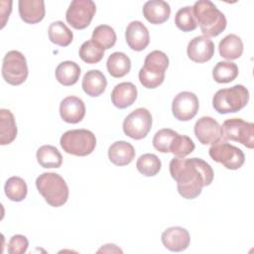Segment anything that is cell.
Returning <instances> with one entry per match:
<instances>
[{
  "label": "cell",
  "mask_w": 254,
  "mask_h": 254,
  "mask_svg": "<svg viewBox=\"0 0 254 254\" xmlns=\"http://www.w3.org/2000/svg\"><path fill=\"white\" fill-rule=\"evenodd\" d=\"M170 174L177 182L178 192L187 199L197 197L203 187L213 180V170L208 163L199 158H174L171 160Z\"/></svg>",
  "instance_id": "6da1fadb"
},
{
  "label": "cell",
  "mask_w": 254,
  "mask_h": 254,
  "mask_svg": "<svg viewBox=\"0 0 254 254\" xmlns=\"http://www.w3.org/2000/svg\"><path fill=\"white\" fill-rule=\"evenodd\" d=\"M193 15L204 37H216L226 28L224 14L209 0H198L193 6Z\"/></svg>",
  "instance_id": "7a4b0ae2"
},
{
  "label": "cell",
  "mask_w": 254,
  "mask_h": 254,
  "mask_svg": "<svg viewBox=\"0 0 254 254\" xmlns=\"http://www.w3.org/2000/svg\"><path fill=\"white\" fill-rule=\"evenodd\" d=\"M36 187L51 206L60 207L68 198V187L59 174L43 173L37 178Z\"/></svg>",
  "instance_id": "3957f363"
},
{
  "label": "cell",
  "mask_w": 254,
  "mask_h": 254,
  "mask_svg": "<svg viewBox=\"0 0 254 254\" xmlns=\"http://www.w3.org/2000/svg\"><path fill=\"white\" fill-rule=\"evenodd\" d=\"M169 66V58L162 51H153L147 55L144 65L139 70V80L146 88H156L164 82L165 71Z\"/></svg>",
  "instance_id": "277c9868"
},
{
  "label": "cell",
  "mask_w": 254,
  "mask_h": 254,
  "mask_svg": "<svg viewBox=\"0 0 254 254\" xmlns=\"http://www.w3.org/2000/svg\"><path fill=\"white\" fill-rule=\"evenodd\" d=\"M249 101V91L242 84L222 88L212 97V106L220 114L234 113L244 108Z\"/></svg>",
  "instance_id": "5b68a950"
},
{
  "label": "cell",
  "mask_w": 254,
  "mask_h": 254,
  "mask_svg": "<svg viewBox=\"0 0 254 254\" xmlns=\"http://www.w3.org/2000/svg\"><path fill=\"white\" fill-rule=\"evenodd\" d=\"M60 144L65 153L84 157L91 154L95 149L96 138L87 129H73L62 135Z\"/></svg>",
  "instance_id": "8992f818"
},
{
  "label": "cell",
  "mask_w": 254,
  "mask_h": 254,
  "mask_svg": "<svg viewBox=\"0 0 254 254\" xmlns=\"http://www.w3.org/2000/svg\"><path fill=\"white\" fill-rule=\"evenodd\" d=\"M254 124L246 122L241 118H230L221 126V141H235L245 147H254Z\"/></svg>",
  "instance_id": "52a82bcc"
},
{
  "label": "cell",
  "mask_w": 254,
  "mask_h": 254,
  "mask_svg": "<svg viewBox=\"0 0 254 254\" xmlns=\"http://www.w3.org/2000/svg\"><path fill=\"white\" fill-rule=\"evenodd\" d=\"M28 65L25 56L19 51H10L2 63V76L11 85H20L28 77Z\"/></svg>",
  "instance_id": "ba28073f"
},
{
  "label": "cell",
  "mask_w": 254,
  "mask_h": 254,
  "mask_svg": "<svg viewBox=\"0 0 254 254\" xmlns=\"http://www.w3.org/2000/svg\"><path fill=\"white\" fill-rule=\"evenodd\" d=\"M208 154L214 162L221 164L228 170H238L245 161V156L241 149L224 141L213 144L209 148Z\"/></svg>",
  "instance_id": "9c48e42d"
},
{
  "label": "cell",
  "mask_w": 254,
  "mask_h": 254,
  "mask_svg": "<svg viewBox=\"0 0 254 254\" xmlns=\"http://www.w3.org/2000/svg\"><path fill=\"white\" fill-rule=\"evenodd\" d=\"M152 123L151 112L146 108L139 107L125 117L123 121V131L128 137L134 140H141L148 135Z\"/></svg>",
  "instance_id": "30bf717a"
},
{
  "label": "cell",
  "mask_w": 254,
  "mask_h": 254,
  "mask_svg": "<svg viewBox=\"0 0 254 254\" xmlns=\"http://www.w3.org/2000/svg\"><path fill=\"white\" fill-rule=\"evenodd\" d=\"M95 12L96 5L93 1L73 0L66 10L65 19L72 28L82 30L89 26Z\"/></svg>",
  "instance_id": "8fae6325"
},
{
  "label": "cell",
  "mask_w": 254,
  "mask_h": 254,
  "mask_svg": "<svg viewBox=\"0 0 254 254\" xmlns=\"http://www.w3.org/2000/svg\"><path fill=\"white\" fill-rule=\"evenodd\" d=\"M198 108V98L193 92L182 91L178 93L173 99V115L180 121L191 120L196 115Z\"/></svg>",
  "instance_id": "7c38bea8"
},
{
  "label": "cell",
  "mask_w": 254,
  "mask_h": 254,
  "mask_svg": "<svg viewBox=\"0 0 254 254\" xmlns=\"http://www.w3.org/2000/svg\"><path fill=\"white\" fill-rule=\"evenodd\" d=\"M193 131L195 137L202 145H213L221 141V126L212 117H200L195 122Z\"/></svg>",
  "instance_id": "4fadbf2b"
},
{
  "label": "cell",
  "mask_w": 254,
  "mask_h": 254,
  "mask_svg": "<svg viewBox=\"0 0 254 254\" xmlns=\"http://www.w3.org/2000/svg\"><path fill=\"white\" fill-rule=\"evenodd\" d=\"M187 54L194 63L208 62L214 55V44L204 36L194 37L188 45Z\"/></svg>",
  "instance_id": "5bb4252c"
},
{
  "label": "cell",
  "mask_w": 254,
  "mask_h": 254,
  "mask_svg": "<svg viewBox=\"0 0 254 254\" xmlns=\"http://www.w3.org/2000/svg\"><path fill=\"white\" fill-rule=\"evenodd\" d=\"M164 246L173 252H181L190 246V237L186 228L181 226H173L167 228L161 236Z\"/></svg>",
  "instance_id": "9a60e30c"
},
{
  "label": "cell",
  "mask_w": 254,
  "mask_h": 254,
  "mask_svg": "<svg viewBox=\"0 0 254 254\" xmlns=\"http://www.w3.org/2000/svg\"><path fill=\"white\" fill-rule=\"evenodd\" d=\"M60 115L66 123L75 124L80 122L85 115V105L77 96H66L61 101Z\"/></svg>",
  "instance_id": "2e32d148"
},
{
  "label": "cell",
  "mask_w": 254,
  "mask_h": 254,
  "mask_svg": "<svg viewBox=\"0 0 254 254\" xmlns=\"http://www.w3.org/2000/svg\"><path fill=\"white\" fill-rule=\"evenodd\" d=\"M127 45L136 52L143 51L150 43L149 31L140 21H132L128 24L125 31Z\"/></svg>",
  "instance_id": "e0dca14e"
},
{
  "label": "cell",
  "mask_w": 254,
  "mask_h": 254,
  "mask_svg": "<svg viewBox=\"0 0 254 254\" xmlns=\"http://www.w3.org/2000/svg\"><path fill=\"white\" fill-rule=\"evenodd\" d=\"M19 15L27 24L41 22L46 13L45 2L43 0H19Z\"/></svg>",
  "instance_id": "ac0fdd59"
},
{
  "label": "cell",
  "mask_w": 254,
  "mask_h": 254,
  "mask_svg": "<svg viewBox=\"0 0 254 254\" xmlns=\"http://www.w3.org/2000/svg\"><path fill=\"white\" fill-rule=\"evenodd\" d=\"M137 94V87L132 82H120L111 92V101L117 108L124 109L135 102Z\"/></svg>",
  "instance_id": "d6986e66"
},
{
  "label": "cell",
  "mask_w": 254,
  "mask_h": 254,
  "mask_svg": "<svg viewBox=\"0 0 254 254\" xmlns=\"http://www.w3.org/2000/svg\"><path fill=\"white\" fill-rule=\"evenodd\" d=\"M143 15L151 24H163L171 15V7L166 1L150 0L143 6Z\"/></svg>",
  "instance_id": "ffe728a7"
},
{
  "label": "cell",
  "mask_w": 254,
  "mask_h": 254,
  "mask_svg": "<svg viewBox=\"0 0 254 254\" xmlns=\"http://www.w3.org/2000/svg\"><path fill=\"white\" fill-rule=\"evenodd\" d=\"M108 158L116 166L129 165L135 158L134 147L126 141H116L108 148Z\"/></svg>",
  "instance_id": "44dd1931"
},
{
  "label": "cell",
  "mask_w": 254,
  "mask_h": 254,
  "mask_svg": "<svg viewBox=\"0 0 254 254\" xmlns=\"http://www.w3.org/2000/svg\"><path fill=\"white\" fill-rule=\"evenodd\" d=\"M107 80L104 74L98 69L88 70L82 78L81 86L83 91L91 96L96 97L102 94L106 88Z\"/></svg>",
  "instance_id": "7402d4cb"
},
{
  "label": "cell",
  "mask_w": 254,
  "mask_h": 254,
  "mask_svg": "<svg viewBox=\"0 0 254 254\" xmlns=\"http://www.w3.org/2000/svg\"><path fill=\"white\" fill-rule=\"evenodd\" d=\"M17 136V125L13 113L8 109L0 110V144H11Z\"/></svg>",
  "instance_id": "603a6c76"
},
{
  "label": "cell",
  "mask_w": 254,
  "mask_h": 254,
  "mask_svg": "<svg viewBox=\"0 0 254 254\" xmlns=\"http://www.w3.org/2000/svg\"><path fill=\"white\" fill-rule=\"evenodd\" d=\"M218 50L222 58L229 61L236 60L243 53L242 40L235 34H229L219 42Z\"/></svg>",
  "instance_id": "cb8c5ba5"
},
{
  "label": "cell",
  "mask_w": 254,
  "mask_h": 254,
  "mask_svg": "<svg viewBox=\"0 0 254 254\" xmlns=\"http://www.w3.org/2000/svg\"><path fill=\"white\" fill-rule=\"evenodd\" d=\"M106 67L111 76L116 78L123 77L131 69V61L124 53L115 52L108 57Z\"/></svg>",
  "instance_id": "d4e9b609"
},
{
  "label": "cell",
  "mask_w": 254,
  "mask_h": 254,
  "mask_svg": "<svg viewBox=\"0 0 254 254\" xmlns=\"http://www.w3.org/2000/svg\"><path fill=\"white\" fill-rule=\"evenodd\" d=\"M79 65L71 61H64L61 63L56 68V78L58 81L64 85L70 86L77 82L80 75Z\"/></svg>",
  "instance_id": "484cf974"
},
{
  "label": "cell",
  "mask_w": 254,
  "mask_h": 254,
  "mask_svg": "<svg viewBox=\"0 0 254 254\" xmlns=\"http://www.w3.org/2000/svg\"><path fill=\"white\" fill-rule=\"evenodd\" d=\"M37 161L46 169L60 168L63 164V156L60 151L52 145L41 146L37 150Z\"/></svg>",
  "instance_id": "4316f807"
},
{
  "label": "cell",
  "mask_w": 254,
  "mask_h": 254,
  "mask_svg": "<svg viewBox=\"0 0 254 254\" xmlns=\"http://www.w3.org/2000/svg\"><path fill=\"white\" fill-rule=\"evenodd\" d=\"M48 33L50 41L61 47L68 46L73 39L72 32L62 21L53 22L49 27Z\"/></svg>",
  "instance_id": "83f0119b"
},
{
  "label": "cell",
  "mask_w": 254,
  "mask_h": 254,
  "mask_svg": "<svg viewBox=\"0 0 254 254\" xmlns=\"http://www.w3.org/2000/svg\"><path fill=\"white\" fill-rule=\"evenodd\" d=\"M238 75V66L230 61L218 62L212 69V77L218 83L233 81Z\"/></svg>",
  "instance_id": "f1b7e54d"
},
{
  "label": "cell",
  "mask_w": 254,
  "mask_h": 254,
  "mask_svg": "<svg viewBox=\"0 0 254 254\" xmlns=\"http://www.w3.org/2000/svg\"><path fill=\"white\" fill-rule=\"evenodd\" d=\"M6 196L12 201H22L26 198L28 188L26 182L20 177L9 178L4 186Z\"/></svg>",
  "instance_id": "f546056e"
},
{
  "label": "cell",
  "mask_w": 254,
  "mask_h": 254,
  "mask_svg": "<svg viewBox=\"0 0 254 254\" xmlns=\"http://www.w3.org/2000/svg\"><path fill=\"white\" fill-rule=\"evenodd\" d=\"M161 167V160L155 154L151 153L141 155L136 163L137 170L145 177L156 176L160 172Z\"/></svg>",
  "instance_id": "4dcf8cb0"
},
{
  "label": "cell",
  "mask_w": 254,
  "mask_h": 254,
  "mask_svg": "<svg viewBox=\"0 0 254 254\" xmlns=\"http://www.w3.org/2000/svg\"><path fill=\"white\" fill-rule=\"evenodd\" d=\"M79 58L86 64H97L104 56V49L96 44L93 40L85 41L79 48Z\"/></svg>",
  "instance_id": "1f68e13d"
},
{
  "label": "cell",
  "mask_w": 254,
  "mask_h": 254,
  "mask_svg": "<svg viewBox=\"0 0 254 254\" xmlns=\"http://www.w3.org/2000/svg\"><path fill=\"white\" fill-rule=\"evenodd\" d=\"M91 40H93L104 50H108L115 45L117 38L112 27L108 25H99L94 28Z\"/></svg>",
  "instance_id": "d6a6232c"
},
{
  "label": "cell",
  "mask_w": 254,
  "mask_h": 254,
  "mask_svg": "<svg viewBox=\"0 0 254 254\" xmlns=\"http://www.w3.org/2000/svg\"><path fill=\"white\" fill-rule=\"evenodd\" d=\"M175 24L183 32L195 30L197 24L193 15L192 6H186L179 9L175 16Z\"/></svg>",
  "instance_id": "836d02e7"
},
{
  "label": "cell",
  "mask_w": 254,
  "mask_h": 254,
  "mask_svg": "<svg viewBox=\"0 0 254 254\" xmlns=\"http://www.w3.org/2000/svg\"><path fill=\"white\" fill-rule=\"evenodd\" d=\"M194 143L189 136L180 135L177 133L173 139V142L171 143L170 153L178 158H185L186 156L190 155L194 150Z\"/></svg>",
  "instance_id": "e575fe53"
},
{
  "label": "cell",
  "mask_w": 254,
  "mask_h": 254,
  "mask_svg": "<svg viewBox=\"0 0 254 254\" xmlns=\"http://www.w3.org/2000/svg\"><path fill=\"white\" fill-rule=\"evenodd\" d=\"M177 133L178 132L170 128H164L159 130L158 132H156L152 141L154 148L161 153H170L171 143L173 142V139L175 138Z\"/></svg>",
  "instance_id": "d590c367"
},
{
  "label": "cell",
  "mask_w": 254,
  "mask_h": 254,
  "mask_svg": "<svg viewBox=\"0 0 254 254\" xmlns=\"http://www.w3.org/2000/svg\"><path fill=\"white\" fill-rule=\"evenodd\" d=\"M29 246V241L26 236L21 234H16L12 236L8 243V253L9 254H23L27 251Z\"/></svg>",
  "instance_id": "8d00e7d4"
},
{
  "label": "cell",
  "mask_w": 254,
  "mask_h": 254,
  "mask_svg": "<svg viewBox=\"0 0 254 254\" xmlns=\"http://www.w3.org/2000/svg\"><path fill=\"white\" fill-rule=\"evenodd\" d=\"M99 252H120V253H122V250L119 249L115 244H105L98 250V253Z\"/></svg>",
  "instance_id": "74e56055"
}]
</instances>
